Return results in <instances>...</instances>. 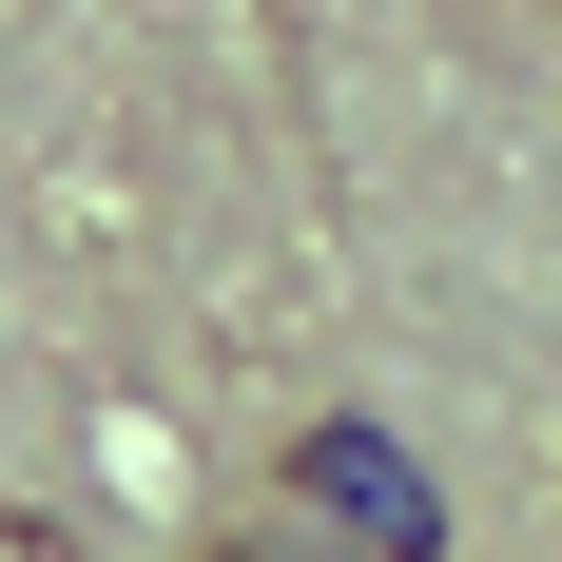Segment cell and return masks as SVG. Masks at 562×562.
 <instances>
[{
    "label": "cell",
    "mask_w": 562,
    "mask_h": 562,
    "mask_svg": "<svg viewBox=\"0 0 562 562\" xmlns=\"http://www.w3.org/2000/svg\"><path fill=\"white\" fill-rule=\"evenodd\" d=\"M214 562H349V543H330L311 505H233V524H214Z\"/></svg>",
    "instance_id": "cell-2"
},
{
    "label": "cell",
    "mask_w": 562,
    "mask_h": 562,
    "mask_svg": "<svg viewBox=\"0 0 562 562\" xmlns=\"http://www.w3.org/2000/svg\"><path fill=\"white\" fill-rule=\"evenodd\" d=\"M272 505H311L349 562H465L427 447H407V427H369V407H311V427H291V447H272Z\"/></svg>",
    "instance_id": "cell-1"
}]
</instances>
